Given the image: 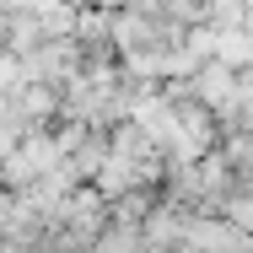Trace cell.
<instances>
[{
  "label": "cell",
  "instance_id": "7a4b0ae2",
  "mask_svg": "<svg viewBox=\"0 0 253 253\" xmlns=\"http://www.w3.org/2000/svg\"><path fill=\"white\" fill-rule=\"evenodd\" d=\"M189 221H194V210L156 205L151 215L140 221V248H146V253H183V243H189Z\"/></svg>",
  "mask_w": 253,
  "mask_h": 253
},
{
  "label": "cell",
  "instance_id": "6da1fadb",
  "mask_svg": "<svg viewBox=\"0 0 253 253\" xmlns=\"http://www.w3.org/2000/svg\"><path fill=\"white\" fill-rule=\"evenodd\" d=\"M183 253H253V232L232 226L226 215H194Z\"/></svg>",
  "mask_w": 253,
  "mask_h": 253
},
{
  "label": "cell",
  "instance_id": "3957f363",
  "mask_svg": "<svg viewBox=\"0 0 253 253\" xmlns=\"http://www.w3.org/2000/svg\"><path fill=\"white\" fill-rule=\"evenodd\" d=\"M102 162H108V135L102 129H86L70 151H65V172L76 178V183H86V178H97Z\"/></svg>",
  "mask_w": 253,
  "mask_h": 253
},
{
  "label": "cell",
  "instance_id": "277c9868",
  "mask_svg": "<svg viewBox=\"0 0 253 253\" xmlns=\"http://www.w3.org/2000/svg\"><path fill=\"white\" fill-rule=\"evenodd\" d=\"M27 253H49V248H27Z\"/></svg>",
  "mask_w": 253,
  "mask_h": 253
}]
</instances>
